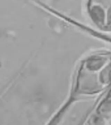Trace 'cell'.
<instances>
[{
    "mask_svg": "<svg viewBox=\"0 0 111 125\" xmlns=\"http://www.w3.org/2000/svg\"><path fill=\"white\" fill-rule=\"evenodd\" d=\"M111 89V51L89 53L77 62L67 96L50 123L60 121L75 104L102 96Z\"/></svg>",
    "mask_w": 111,
    "mask_h": 125,
    "instance_id": "obj_1",
    "label": "cell"
},
{
    "mask_svg": "<svg viewBox=\"0 0 111 125\" xmlns=\"http://www.w3.org/2000/svg\"><path fill=\"white\" fill-rule=\"evenodd\" d=\"M88 13L101 29L111 30V0H88Z\"/></svg>",
    "mask_w": 111,
    "mask_h": 125,
    "instance_id": "obj_2",
    "label": "cell"
},
{
    "mask_svg": "<svg viewBox=\"0 0 111 125\" xmlns=\"http://www.w3.org/2000/svg\"><path fill=\"white\" fill-rule=\"evenodd\" d=\"M86 122L89 125H111V89L101 96Z\"/></svg>",
    "mask_w": 111,
    "mask_h": 125,
    "instance_id": "obj_3",
    "label": "cell"
}]
</instances>
